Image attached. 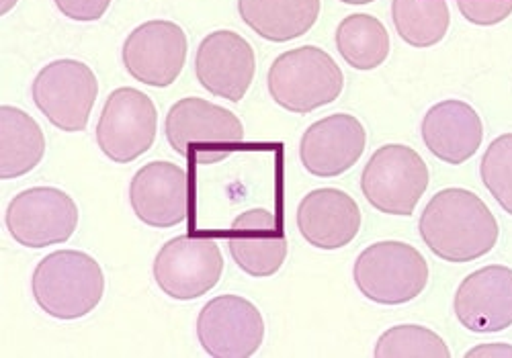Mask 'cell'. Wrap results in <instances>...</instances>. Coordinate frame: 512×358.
<instances>
[{"mask_svg":"<svg viewBox=\"0 0 512 358\" xmlns=\"http://www.w3.org/2000/svg\"><path fill=\"white\" fill-rule=\"evenodd\" d=\"M420 236L447 262H472L498 242V221L488 205L465 189L439 191L420 217Z\"/></svg>","mask_w":512,"mask_h":358,"instance_id":"obj_1","label":"cell"},{"mask_svg":"<svg viewBox=\"0 0 512 358\" xmlns=\"http://www.w3.org/2000/svg\"><path fill=\"white\" fill-rule=\"evenodd\" d=\"M33 297L48 316L78 320L103 299L105 277L99 262L80 250H58L41 260L33 273Z\"/></svg>","mask_w":512,"mask_h":358,"instance_id":"obj_2","label":"cell"},{"mask_svg":"<svg viewBox=\"0 0 512 358\" xmlns=\"http://www.w3.org/2000/svg\"><path fill=\"white\" fill-rule=\"evenodd\" d=\"M166 140L193 164H216L244 140L242 121L228 109L199 97L181 99L166 115Z\"/></svg>","mask_w":512,"mask_h":358,"instance_id":"obj_3","label":"cell"},{"mask_svg":"<svg viewBox=\"0 0 512 358\" xmlns=\"http://www.w3.org/2000/svg\"><path fill=\"white\" fill-rule=\"evenodd\" d=\"M345 76L336 62L316 46L281 54L269 70L273 101L291 113H312L343 93Z\"/></svg>","mask_w":512,"mask_h":358,"instance_id":"obj_4","label":"cell"},{"mask_svg":"<svg viewBox=\"0 0 512 358\" xmlns=\"http://www.w3.org/2000/svg\"><path fill=\"white\" fill-rule=\"evenodd\" d=\"M359 291L381 305H402L429 285V264L404 242H377L365 248L353 268Z\"/></svg>","mask_w":512,"mask_h":358,"instance_id":"obj_5","label":"cell"},{"mask_svg":"<svg viewBox=\"0 0 512 358\" xmlns=\"http://www.w3.org/2000/svg\"><path fill=\"white\" fill-rule=\"evenodd\" d=\"M429 168L408 146L379 148L361 174L365 199L381 213L412 215L420 197L429 189Z\"/></svg>","mask_w":512,"mask_h":358,"instance_id":"obj_6","label":"cell"},{"mask_svg":"<svg viewBox=\"0 0 512 358\" xmlns=\"http://www.w3.org/2000/svg\"><path fill=\"white\" fill-rule=\"evenodd\" d=\"M97 95L99 82L95 72L76 60H56L48 64L31 86L35 107L54 127L68 133L87 127Z\"/></svg>","mask_w":512,"mask_h":358,"instance_id":"obj_7","label":"cell"},{"mask_svg":"<svg viewBox=\"0 0 512 358\" xmlns=\"http://www.w3.org/2000/svg\"><path fill=\"white\" fill-rule=\"evenodd\" d=\"M224 256L209 236H179L162 246L154 260V279L173 299L191 301L220 283Z\"/></svg>","mask_w":512,"mask_h":358,"instance_id":"obj_8","label":"cell"},{"mask_svg":"<svg viewBox=\"0 0 512 358\" xmlns=\"http://www.w3.org/2000/svg\"><path fill=\"white\" fill-rule=\"evenodd\" d=\"M156 129L158 113L152 99L125 86L109 95L97 123V142L109 160L127 164L152 148Z\"/></svg>","mask_w":512,"mask_h":358,"instance_id":"obj_9","label":"cell"},{"mask_svg":"<svg viewBox=\"0 0 512 358\" xmlns=\"http://www.w3.org/2000/svg\"><path fill=\"white\" fill-rule=\"evenodd\" d=\"M197 338L209 356L246 358L261 348L265 340V320L248 299L222 295L211 299L201 309Z\"/></svg>","mask_w":512,"mask_h":358,"instance_id":"obj_10","label":"cell"},{"mask_svg":"<svg viewBox=\"0 0 512 358\" xmlns=\"http://www.w3.org/2000/svg\"><path fill=\"white\" fill-rule=\"evenodd\" d=\"M78 226V207L70 195L52 187L19 193L7 209L11 236L27 248H46L70 240Z\"/></svg>","mask_w":512,"mask_h":358,"instance_id":"obj_11","label":"cell"},{"mask_svg":"<svg viewBox=\"0 0 512 358\" xmlns=\"http://www.w3.org/2000/svg\"><path fill=\"white\" fill-rule=\"evenodd\" d=\"M123 66L138 82L164 88L183 72L187 35L170 21H150L130 33L123 43Z\"/></svg>","mask_w":512,"mask_h":358,"instance_id":"obj_12","label":"cell"},{"mask_svg":"<svg viewBox=\"0 0 512 358\" xmlns=\"http://www.w3.org/2000/svg\"><path fill=\"white\" fill-rule=\"evenodd\" d=\"M455 316L476 334H496L512 326V268L490 264L463 279L455 293Z\"/></svg>","mask_w":512,"mask_h":358,"instance_id":"obj_13","label":"cell"},{"mask_svg":"<svg viewBox=\"0 0 512 358\" xmlns=\"http://www.w3.org/2000/svg\"><path fill=\"white\" fill-rule=\"evenodd\" d=\"M256 58L250 43L234 31L209 33L197 50L195 72L211 95L238 103L252 84Z\"/></svg>","mask_w":512,"mask_h":358,"instance_id":"obj_14","label":"cell"},{"mask_svg":"<svg viewBox=\"0 0 512 358\" xmlns=\"http://www.w3.org/2000/svg\"><path fill=\"white\" fill-rule=\"evenodd\" d=\"M130 201L146 226L175 228L191 209L189 174L173 162H150L134 176Z\"/></svg>","mask_w":512,"mask_h":358,"instance_id":"obj_15","label":"cell"},{"mask_svg":"<svg viewBox=\"0 0 512 358\" xmlns=\"http://www.w3.org/2000/svg\"><path fill=\"white\" fill-rule=\"evenodd\" d=\"M367 131L361 121L347 113L324 117L308 127L302 138L300 158L304 168L320 178L345 174L363 156Z\"/></svg>","mask_w":512,"mask_h":358,"instance_id":"obj_16","label":"cell"},{"mask_svg":"<svg viewBox=\"0 0 512 358\" xmlns=\"http://www.w3.org/2000/svg\"><path fill=\"white\" fill-rule=\"evenodd\" d=\"M228 248L234 262L256 279L275 275L287 258V240L277 215L269 209H250L234 219Z\"/></svg>","mask_w":512,"mask_h":358,"instance_id":"obj_17","label":"cell"},{"mask_svg":"<svg viewBox=\"0 0 512 358\" xmlns=\"http://www.w3.org/2000/svg\"><path fill=\"white\" fill-rule=\"evenodd\" d=\"M297 228L308 244L320 250H338L357 238L361 209L345 191L318 189L297 207Z\"/></svg>","mask_w":512,"mask_h":358,"instance_id":"obj_18","label":"cell"},{"mask_svg":"<svg viewBox=\"0 0 512 358\" xmlns=\"http://www.w3.org/2000/svg\"><path fill=\"white\" fill-rule=\"evenodd\" d=\"M422 140L439 160L457 166L472 158L482 146L484 125L472 105L443 101L424 115Z\"/></svg>","mask_w":512,"mask_h":358,"instance_id":"obj_19","label":"cell"},{"mask_svg":"<svg viewBox=\"0 0 512 358\" xmlns=\"http://www.w3.org/2000/svg\"><path fill=\"white\" fill-rule=\"evenodd\" d=\"M242 21L269 41L306 35L318 21L320 0H238Z\"/></svg>","mask_w":512,"mask_h":358,"instance_id":"obj_20","label":"cell"},{"mask_svg":"<svg viewBox=\"0 0 512 358\" xmlns=\"http://www.w3.org/2000/svg\"><path fill=\"white\" fill-rule=\"evenodd\" d=\"M46 152L44 131L33 117L17 107L0 109V178L31 172Z\"/></svg>","mask_w":512,"mask_h":358,"instance_id":"obj_21","label":"cell"},{"mask_svg":"<svg viewBox=\"0 0 512 358\" xmlns=\"http://www.w3.org/2000/svg\"><path fill=\"white\" fill-rule=\"evenodd\" d=\"M336 48L355 70H373L388 60L390 35L373 15H351L336 29Z\"/></svg>","mask_w":512,"mask_h":358,"instance_id":"obj_22","label":"cell"},{"mask_svg":"<svg viewBox=\"0 0 512 358\" xmlns=\"http://www.w3.org/2000/svg\"><path fill=\"white\" fill-rule=\"evenodd\" d=\"M398 35L414 48H431L451 25L449 0H392Z\"/></svg>","mask_w":512,"mask_h":358,"instance_id":"obj_23","label":"cell"},{"mask_svg":"<svg viewBox=\"0 0 512 358\" xmlns=\"http://www.w3.org/2000/svg\"><path fill=\"white\" fill-rule=\"evenodd\" d=\"M447 342L433 330L422 326H396L377 340L379 358H447Z\"/></svg>","mask_w":512,"mask_h":358,"instance_id":"obj_24","label":"cell"},{"mask_svg":"<svg viewBox=\"0 0 512 358\" xmlns=\"http://www.w3.org/2000/svg\"><path fill=\"white\" fill-rule=\"evenodd\" d=\"M480 174L498 205L512 215V133H504L490 144Z\"/></svg>","mask_w":512,"mask_h":358,"instance_id":"obj_25","label":"cell"},{"mask_svg":"<svg viewBox=\"0 0 512 358\" xmlns=\"http://www.w3.org/2000/svg\"><path fill=\"white\" fill-rule=\"evenodd\" d=\"M457 9L469 23L490 27L510 17L512 0H457Z\"/></svg>","mask_w":512,"mask_h":358,"instance_id":"obj_26","label":"cell"},{"mask_svg":"<svg viewBox=\"0 0 512 358\" xmlns=\"http://www.w3.org/2000/svg\"><path fill=\"white\" fill-rule=\"evenodd\" d=\"M111 5V0H56L62 15L74 21H99Z\"/></svg>","mask_w":512,"mask_h":358,"instance_id":"obj_27","label":"cell"},{"mask_svg":"<svg viewBox=\"0 0 512 358\" xmlns=\"http://www.w3.org/2000/svg\"><path fill=\"white\" fill-rule=\"evenodd\" d=\"M467 356H502V358H512V346L510 344H504V342H498V344H482L474 350H469Z\"/></svg>","mask_w":512,"mask_h":358,"instance_id":"obj_28","label":"cell"},{"mask_svg":"<svg viewBox=\"0 0 512 358\" xmlns=\"http://www.w3.org/2000/svg\"><path fill=\"white\" fill-rule=\"evenodd\" d=\"M17 5V0H3V5H0V13H9L13 7Z\"/></svg>","mask_w":512,"mask_h":358,"instance_id":"obj_29","label":"cell"},{"mask_svg":"<svg viewBox=\"0 0 512 358\" xmlns=\"http://www.w3.org/2000/svg\"><path fill=\"white\" fill-rule=\"evenodd\" d=\"M340 3H345V5H369V3H373V0H340Z\"/></svg>","mask_w":512,"mask_h":358,"instance_id":"obj_30","label":"cell"}]
</instances>
